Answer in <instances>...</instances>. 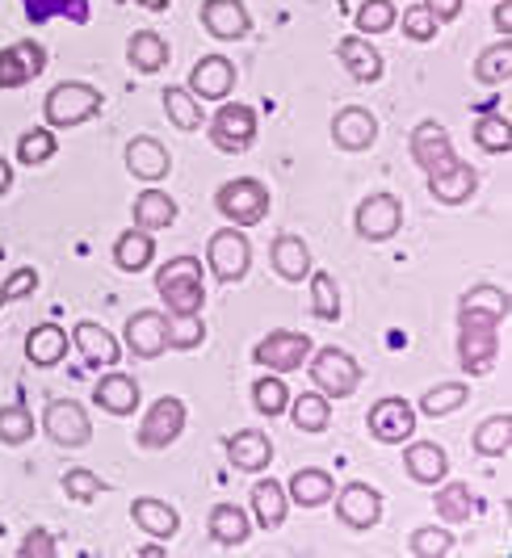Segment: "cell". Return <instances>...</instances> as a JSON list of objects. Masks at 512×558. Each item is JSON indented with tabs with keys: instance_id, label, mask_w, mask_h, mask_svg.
<instances>
[{
	"instance_id": "ee69618b",
	"label": "cell",
	"mask_w": 512,
	"mask_h": 558,
	"mask_svg": "<svg viewBox=\"0 0 512 558\" xmlns=\"http://www.w3.org/2000/svg\"><path fill=\"white\" fill-rule=\"evenodd\" d=\"M475 143H479L484 151H491V156H509V147H512L509 118H504V113L479 118V122H475Z\"/></svg>"
},
{
	"instance_id": "e0dca14e",
	"label": "cell",
	"mask_w": 512,
	"mask_h": 558,
	"mask_svg": "<svg viewBox=\"0 0 512 558\" xmlns=\"http://www.w3.org/2000/svg\"><path fill=\"white\" fill-rule=\"evenodd\" d=\"M126 349L135 357H143V362L160 357L169 349V315H160V311H135L126 319Z\"/></svg>"
},
{
	"instance_id": "4dcf8cb0",
	"label": "cell",
	"mask_w": 512,
	"mask_h": 558,
	"mask_svg": "<svg viewBox=\"0 0 512 558\" xmlns=\"http://www.w3.org/2000/svg\"><path fill=\"white\" fill-rule=\"evenodd\" d=\"M285 496L298 504V508H324V504L337 496V483H332L328 471L307 466V471H298V475L290 478V492Z\"/></svg>"
},
{
	"instance_id": "2e32d148",
	"label": "cell",
	"mask_w": 512,
	"mask_h": 558,
	"mask_svg": "<svg viewBox=\"0 0 512 558\" xmlns=\"http://www.w3.org/2000/svg\"><path fill=\"white\" fill-rule=\"evenodd\" d=\"M198 101H228L235 88V63L228 56H202L190 68V84H185Z\"/></svg>"
},
{
	"instance_id": "3957f363",
	"label": "cell",
	"mask_w": 512,
	"mask_h": 558,
	"mask_svg": "<svg viewBox=\"0 0 512 558\" xmlns=\"http://www.w3.org/2000/svg\"><path fill=\"white\" fill-rule=\"evenodd\" d=\"M156 290L164 299L172 319H194L206 307V286H202V260L198 256H176L169 265H160Z\"/></svg>"
},
{
	"instance_id": "277c9868",
	"label": "cell",
	"mask_w": 512,
	"mask_h": 558,
	"mask_svg": "<svg viewBox=\"0 0 512 558\" xmlns=\"http://www.w3.org/2000/svg\"><path fill=\"white\" fill-rule=\"evenodd\" d=\"M215 206L219 215L228 219L231 227H256L269 219V185L256 181V177H235V181H223L219 194H215Z\"/></svg>"
},
{
	"instance_id": "f6af8a7d",
	"label": "cell",
	"mask_w": 512,
	"mask_h": 558,
	"mask_svg": "<svg viewBox=\"0 0 512 558\" xmlns=\"http://www.w3.org/2000/svg\"><path fill=\"white\" fill-rule=\"evenodd\" d=\"M399 13L391 0H366L362 9H357V17H353V26H357V34H387V29H395Z\"/></svg>"
},
{
	"instance_id": "5bb4252c",
	"label": "cell",
	"mask_w": 512,
	"mask_h": 558,
	"mask_svg": "<svg viewBox=\"0 0 512 558\" xmlns=\"http://www.w3.org/2000/svg\"><path fill=\"white\" fill-rule=\"evenodd\" d=\"M353 227H357V235L370 240V244L391 240L399 227H403V206H399V197L395 194H370L362 206H357Z\"/></svg>"
},
{
	"instance_id": "cb8c5ba5",
	"label": "cell",
	"mask_w": 512,
	"mask_h": 558,
	"mask_svg": "<svg viewBox=\"0 0 512 558\" xmlns=\"http://www.w3.org/2000/svg\"><path fill=\"white\" fill-rule=\"evenodd\" d=\"M126 168H131V177H139V181H164L169 177V151H164V143L151 140V135H139V140L126 143Z\"/></svg>"
},
{
	"instance_id": "e575fe53",
	"label": "cell",
	"mask_w": 512,
	"mask_h": 558,
	"mask_svg": "<svg viewBox=\"0 0 512 558\" xmlns=\"http://www.w3.org/2000/svg\"><path fill=\"white\" fill-rule=\"evenodd\" d=\"M475 512H479V500H475V492H471L466 483H446V487L437 492V517H441V521L462 525V521H471Z\"/></svg>"
},
{
	"instance_id": "4316f807",
	"label": "cell",
	"mask_w": 512,
	"mask_h": 558,
	"mask_svg": "<svg viewBox=\"0 0 512 558\" xmlns=\"http://www.w3.org/2000/svg\"><path fill=\"white\" fill-rule=\"evenodd\" d=\"M269 260H273V274L285 281H303L312 274V248H307L298 235H278Z\"/></svg>"
},
{
	"instance_id": "836d02e7",
	"label": "cell",
	"mask_w": 512,
	"mask_h": 558,
	"mask_svg": "<svg viewBox=\"0 0 512 558\" xmlns=\"http://www.w3.org/2000/svg\"><path fill=\"white\" fill-rule=\"evenodd\" d=\"M176 219V202L164 190H143L135 197V227L139 231H164Z\"/></svg>"
},
{
	"instance_id": "f546056e",
	"label": "cell",
	"mask_w": 512,
	"mask_h": 558,
	"mask_svg": "<svg viewBox=\"0 0 512 558\" xmlns=\"http://www.w3.org/2000/svg\"><path fill=\"white\" fill-rule=\"evenodd\" d=\"M26 357L42 369H51L68 357V332L59 324H38L34 332L26 336Z\"/></svg>"
},
{
	"instance_id": "f35d334b",
	"label": "cell",
	"mask_w": 512,
	"mask_h": 558,
	"mask_svg": "<svg viewBox=\"0 0 512 558\" xmlns=\"http://www.w3.org/2000/svg\"><path fill=\"white\" fill-rule=\"evenodd\" d=\"M512 76V38L504 34V43L487 47L484 56L475 59V81L479 84H509Z\"/></svg>"
},
{
	"instance_id": "60d3db41",
	"label": "cell",
	"mask_w": 512,
	"mask_h": 558,
	"mask_svg": "<svg viewBox=\"0 0 512 558\" xmlns=\"http://www.w3.org/2000/svg\"><path fill=\"white\" fill-rule=\"evenodd\" d=\"M312 315L315 319H341V290H337V278L324 274V269H312Z\"/></svg>"
},
{
	"instance_id": "7dc6e473",
	"label": "cell",
	"mask_w": 512,
	"mask_h": 558,
	"mask_svg": "<svg viewBox=\"0 0 512 558\" xmlns=\"http://www.w3.org/2000/svg\"><path fill=\"white\" fill-rule=\"evenodd\" d=\"M56 156V131L51 126H34V131H26L22 140H17V160L22 165H47Z\"/></svg>"
},
{
	"instance_id": "83f0119b",
	"label": "cell",
	"mask_w": 512,
	"mask_h": 558,
	"mask_svg": "<svg viewBox=\"0 0 512 558\" xmlns=\"http://www.w3.org/2000/svg\"><path fill=\"white\" fill-rule=\"evenodd\" d=\"M131 517H135V525H139L143 533H151V537H160V542H169L172 533L181 530L176 508H172V504H164V500H156V496H143V500H135Z\"/></svg>"
},
{
	"instance_id": "c3c4849f",
	"label": "cell",
	"mask_w": 512,
	"mask_h": 558,
	"mask_svg": "<svg viewBox=\"0 0 512 558\" xmlns=\"http://www.w3.org/2000/svg\"><path fill=\"white\" fill-rule=\"evenodd\" d=\"M454 550V533L437 530V525H425V530L412 533V555L416 558H441Z\"/></svg>"
},
{
	"instance_id": "7bdbcfd3",
	"label": "cell",
	"mask_w": 512,
	"mask_h": 558,
	"mask_svg": "<svg viewBox=\"0 0 512 558\" xmlns=\"http://www.w3.org/2000/svg\"><path fill=\"white\" fill-rule=\"evenodd\" d=\"M29 437H34V416H29L26 403L17 399V403L0 408V441L4 446H26Z\"/></svg>"
},
{
	"instance_id": "d6a6232c",
	"label": "cell",
	"mask_w": 512,
	"mask_h": 558,
	"mask_svg": "<svg viewBox=\"0 0 512 558\" xmlns=\"http://www.w3.org/2000/svg\"><path fill=\"white\" fill-rule=\"evenodd\" d=\"M248 533H253V525H248L244 508H235V504H215L210 508V537L219 546H244Z\"/></svg>"
},
{
	"instance_id": "ba28073f",
	"label": "cell",
	"mask_w": 512,
	"mask_h": 558,
	"mask_svg": "<svg viewBox=\"0 0 512 558\" xmlns=\"http://www.w3.org/2000/svg\"><path fill=\"white\" fill-rule=\"evenodd\" d=\"M312 336L307 332H290V328H278V332H269L260 344H256L253 362L265 365L269 374H294V369H303V362L312 357Z\"/></svg>"
},
{
	"instance_id": "1f68e13d",
	"label": "cell",
	"mask_w": 512,
	"mask_h": 558,
	"mask_svg": "<svg viewBox=\"0 0 512 558\" xmlns=\"http://www.w3.org/2000/svg\"><path fill=\"white\" fill-rule=\"evenodd\" d=\"M126 59H131L135 72L151 76V72H160V68L169 63V43H164L156 29H139V34H131V43H126Z\"/></svg>"
},
{
	"instance_id": "5b68a950",
	"label": "cell",
	"mask_w": 512,
	"mask_h": 558,
	"mask_svg": "<svg viewBox=\"0 0 512 558\" xmlns=\"http://www.w3.org/2000/svg\"><path fill=\"white\" fill-rule=\"evenodd\" d=\"M47 126L51 131H68V126H81L93 113H101V93L85 81H63L47 93Z\"/></svg>"
},
{
	"instance_id": "9a60e30c",
	"label": "cell",
	"mask_w": 512,
	"mask_h": 558,
	"mask_svg": "<svg viewBox=\"0 0 512 558\" xmlns=\"http://www.w3.org/2000/svg\"><path fill=\"white\" fill-rule=\"evenodd\" d=\"M378 517H382V496L374 492L370 483H349L337 496V521H341L344 530L366 533L378 525Z\"/></svg>"
},
{
	"instance_id": "ffe728a7",
	"label": "cell",
	"mask_w": 512,
	"mask_h": 558,
	"mask_svg": "<svg viewBox=\"0 0 512 558\" xmlns=\"http://www.w3.org/2000/svg\"><path fill=\"white\" fill-rule=\"evenodd\" d=\"M202 26L210 29L215 38H244L248 29H253V17H248V9L240 4V0H206L202 4Z\"/></svg>"
},
{
	"instance_id": "9f6ffc18",
	"label": "cell",
	"mask_w": 512,
	"mask_h": 558,
	"mask_svg": "<svg viewBox=\"0 0 512 558\" xmlns=\"http://www.w3.org/2000/svg\"><path fill=\"white\" fill-rule=\"evenodd\" d=\"M491 17H496V29H500V34H512V0H500Z\"/></svg>"
},
{
	"instance_id": "52a82bcc",
	"label": "cell",
	"mask_w": 512,
	"mask_h": 558,
	"mask_svg": "<svg viewBox=\"0 0 512 558\" xmlns=\"http://www.w3.org/2000/svg\"><path fill=\"white\" fill-rule=\"evenodd\" d=\"M206 265H210V274L223 281V286L244 281L248 269H253V244H248V235H244L240 227L215 231L210 244H206Z\"/></svg>"
},
{
	"instance_id": "44dd1931",
	"label": "cell",
	"mask_w": 512,
	"mask_h": 558,
	"mask_svg": "<svg viewBox=\"0 0 512 558\" xmlns=\"http://www.w3.org/2000/svg\"><path fill=\"white\" fill-rule=\"evenodd\" d=\"M228 462L235 471L256 475V471H265V466L273 462V441H269L260 428H240L228 441Z\"/></svg>"
},
{
	"instance_id": "8d00e7d4",
	"label": "cell",
	"mask_w": 512,
	"mask_h": 558,
	"mask_svg": "<svg viewBox=\"0 0 512 558\" xmlns=\"http://www.w3.org/2000/svg\"><path fill=\"white\" fill-rule=\"evenodd\" d=\"M164 110H169V122L176 131H202V101L190 88L169 84L164 88Z\"/></svg>"
},
{
	"instance_id": "7a4b0ae2",
	"label": "cell",
	"mask_w": 512,
	"mask_h": 558,
	"mask_svg": "<svg viewBox=\"0 0 512 558\" xmlns=\"http://www.w3.org/2000/svg\"><path fill=\"white\" fill-rule=\"evenodd\" d=\"M407 151H412V160H416L420 172L428 177V194L437 197L441 206H462V202H471V194L479 190L475 168L466 165V160H458L454 143H450V131H446L441 122L425 118V122L412 131Z\"/></svg>"
},
{
	"instance_id": "f1b7e54d",
	"label": "cell",
	"mask_w": 512,
	"mask_h": 558,
	"mask_svg": "<svg viewBox=\"0 0 512 558\" xmlns=\"http://www.w3.org/2000/svg\"><path fill=\"white\" fill-rule=\"evenodd\" d=\"M151 256H156L151 231L131 227V231H122V235L114 240V265L122 269V274H143V269L151 265Z\"/></svg>"
},
{
	"instance_id": "7402d4cb",
	"label": "cell",
	"mask_w": 512,
	"mask_h": 558,
	"mask_svg": "<svg viewBox=\"0 0 512 558\" xmlns=\"http://www.w3.org/2000/svg\"><path fill=\"white\" fill-rule=\"evenodd\" d=\"M403 471L416 483H425V487H437L441 478L450 475V458L437 441H412L403 449Z\"/></svg>"
},
{
	"instance_id": "11a10c76",
	"label": "cell",
	"mask_w": 512,
	"mask_h": 558,
	"mask_svg": "<svg viewBox=\"0 0 512 558\" xmlns=\"http://www.w3.org/2000/svg\"><path fill=\"white\" fill-rule=\"evenodd\" d=\"M462 4L466 0H425V9L437 17V26H446V22H454L458 13H462Z\"/></svg>"
},
{
	"instance_id": "bcb514c9",
	"label": "cell",
	"mask_w": 512,
	"mask_h": 558,
	"mask_svg": "<svg viewBox=\"0 0 512 558\" xmlns=\"http://www.w3.org/2000/svg\"><path fill=\"white\" fill-rule=\"evenodd\" d=\"M253 403L256 412H265V416H282L285 403H290V391H285L282 374H269V378H256L253 383Z\"/></svg>"
},
{
	"instance_id": "30bf717a",
	"label": "cell",
	"mask_w": 512,
	"mask_h": 558,
	"mask_svg": "<svg viewBox=\"0 0 512 558\" xmlns=\"http://www.w3.org/2000/svg\"><path fill=\"white\" fill-rule=\"evenodd\" d=\"M181 433H185V403L164 395V399H156V403L147 408L135 441H139V449H169Z\"/></svg>"
},
{
	"instance_id": "ab89813d",
	"label": "cell",
	"mask_w": 512,
	"mask_h": 558,
	"mask_svg": "<svg viewBox=\"0 0 512 558\" xmlns=\"http://www.w3.org/2000/svg\"><path fill=\"white\" fill-rule=\"evenodd\" d=\"M512 446V416H491L475 428V453L484 458H504Z\"/></svg>"
},
{
	"instance_id": "6f0895ef",
	"label": "cell",
	"mask_w": 512,
	"mask_h": 558,
	"mask_svg": "<svg viewBox=\"0 0 512 558\" xmlns=\"http://www.w3.org/2000/svg\"><path fill=\"white\" fill-rule=\"evenodd\" d=\"M13 190V165L0 156V194H9Z\"/></svg>"
},
{
	"instance_id": "8992f818",
	"label": "cell",
	"mask_w": 512,
	"mask_h": 558,
	"mask_svg": "<svg viewBox=\"0 0 512 558\" xmlns=\"http://www.w3.org/2000/svg\"><path fill=\"white\" fill-rule=\"evenodd\" d=\"M307 369H312V383L319 395H337V399H349V395L362 387V365L353 362V353H344L337 344L328 349H312L307 357Z\"/></svg>"
},
{
	"instance_id": "4fadbf2b",
	"label": "cell",
	"mask_w": 512,
	"mask_h": 558,
	"mask_svg": "<svg viewBox=\"0 0 512 558\" xmlns=\"http://www.w3.org/2000/svg\"><path fill=\"white\" fill-rule=\"evenodd\" d=\"M42 72H47V47L34 43V38H22V43L0 51V93L38 81Z\"/></svg>"
},
{
	"instance_id": "9c48e42d",
	"label": "cell",
	"mask_w": 512,
	"mask_h": 558,
	"mask_svg": "<svg viewBox=\"0 0 512 558\" xmlns=\"http://www.w3.org/2000/svg\"><path fill=\"white\" fill-rule=\"evenodd\" d=\"M206 131H210V143L219 151H231V156L248 151L256 143V110L253 106H240V101H223Z\"/></svg>"
},
{
	"instance_id": "d6986e66",
	"label": "cell",
	"mask_w": 512,
	"mask_h": 558,
	"mask_svg": "<svg viewBox=\"0 0 512 558\" xmlns=\"http://www.w3.org/2000/svg\"><path fill=\"white\" fill-rule=\"evenodd\" d=\"M332 140H337V147H344V151H366V147H374V140H378V118H374L370 110H362V106H344V110L332 118Z\"/></svg>"
},
{
	"instance_id": "484cf974",
	"label": "cell",
	"mask_w": 512,
	"mask_h": 558,
	"mask_svg": "<svg viewBox=\"0 0 512 558\" xmlns=\"http://www.w3.org/2000/svg\"><path fill=\"white\" fill-rule=\"evenodd\" d=\"M285 512H290V496H285L282 483L273 478H260L253 487V517L260 530H282Z\"/></svg>"
},
{
	"instance_id": "681fc988",
	"label": "cell",
	"mask_w": 512,
	"mask_h": 558,
	"mask_svg": "<svg viewBox=\"0 0 512 558\" xmlns=\"http://www.w3.org/2000/svg\"><path fill=\"white\" fill-rule=\"evenodd\" d=\"M63 492H68L72 500L88 504V500H97V496L106 492V483L93 475V471H85V466H76V471H68V475H63Z\"/></svg>"
},
{
	"instance_id": "d590c367",
	"label": "cell",
	"mask_w": 512,
	"mask_h": 558,
	"mask_svg": "<svg viewBox=\"0 0 512 558\" xmlns=\"http://www.w3.org/2000/svg\"><path fill=\"white\" fill-rule=\"evenodd\" d=\"M22 9H26L29 26H42L51 17H68L76 26L88 22V0H22Z\"/></svg>"
},
{
	"instance_id": "f907efd6",
	"label": "cell",
	"mask_w": 512,
	"mask_h": 558,
	"mask_svg": "<svg viewBox=\"0 0 512 558\" xmlns=\"http://www.w3.org/2000/svg\"><path fill=\"white\" fill-rule=\"evenodd\" d=\"M34 290H38V269H29V265L13 269V274L4 278V286H0V307H9V303H17V299H26V294H34Z\"/></svg>"
},
{
	"instance_id": "8fae6325",
	"label": "cell",
	"mask_w": 512,
	"mask_h": 558,
	"mask_svg": "<svg viewBox=\"0 0 512 558\" xmlns=\"http://www.w3.org/2000/svg\"><path fill=\"white\" fill-rule=\"evenodd\" d=\"M370 437L374 441H382V446H403L412 433H416V408L407 403V399H399V395H387V399H378L370 408Z\"/></svg>"
},
{
	"instance_id": "7c38bea8",
	"label": "cell",
	"mask_w": 512,
	"mask_h": 558,
	"mask_svg": "<svg viewBox=\"0 0 512 558\" xmlns=\"http://www.w3.org/2000/svg\"><path fill=\"white\" fill-rule=\"evenodd\" d=\"M42 428H47V437L63 449H81V446H88V437H93L88 412L76 399H51V403H47V416H42Z\"/></svg>"
},
{
	"instance_id": "b9f144b4",
	"label": "cell",
	"mask_w": 512,
	"mask_h": 558,
	"mask_svg": "<svg viewBox=\"0 0 512 558\" xmlns=\"http://www.w3.org/2000/svg\"><path fill=\"white\" fill-rule=\"evenodd\" d=\"M466 395H471L466 383H441V387H432V391L420 395V412L432 420L450 416V412H458V408L466 403Z\"/></svg>"
},
{
	"instance_id": "6da1fadb",
	"label": "cell",
	"mask_w": 512,
	"mask_h": 558,
	"mask_svg": "<svg viewBox=\"0 0 512 558\" xmlns=\"http://www.w3.org/2000/svg\"><path fill=\"white\" fill-rule=\"evenodd\" d=\"M509 319V294L496 286H475L458 307V365L466 374H487L500 357V324Z\"/></svg>"
},
{
	"instance_id": "d4e9b609",
	"label": "cell",
	"mask_w": 512,
	"mask_h": 558,
	"mask_svg": "<svg viewBox=\"0 0 512 558\" xmlns=\"http://www.w3.org/2000/svg\"><path fill=\"white\" fill-rule=\"evenodd\" d=\"M93 399H97V408H101V412H110V416H131V412L143 403L139 383H135L131 374H118V369L97 383Z\"/></svg>"
},
{
	"instance_id": "74e56055",
	"label": "cell",
	"mask_w": 512,
	"mask_h": 558,
	"mask_svg": "<svg viewBox=\"0 0 512 558\" xmlns=\"http://www.w3.org/2000/svg\"><path fill=\"white\" fill-rule=\"evenodd\" d=\"M290 408V416H294V428H303V433H324L328 428V420H332V403H328V395H298L294 403H285Z\"/></svg>"
},
{
	"instance_id": "db71d44e",
	"label": "cell",
	"mask_w": 512,
	"mask_h": 558,
	"mask_svg": "<svg viewBox=\"0 0 512 558\" xmlns=\"http://www.w3.org/2000/svg\"><path fill=\"white\" fill-rule=\"evenodd\" d=\"M17 550H22V558H56L59 542L51 537V530H29Z\"/></svg>"
},
{
	"instance_id": "ac0fdd59",
	"label": "cell",
	"mask_w": 512,
	"mask_h": 558,
	"mask_svg": "<svg viewBox=\"0 0 512 558\" xmlns=\"http://www.w3.org/2000/svg\"><path fill=\"white\" fill-rule=\"evenodd\" d=\"M76 349H81V357H85L93 369H114L118 357H122V344H118V336L110 328H101V324H93V319H81L76 324Z\"/></svg>"
},
{
	"instance_id": "603a6c76",
	"label": "cell",
	"mask_w": 512,
	"mask_h": 558,
	"mask_svg": "<svg viewBox=\"0 0 512 558\" xmlns=\"http://www.w3.org/2000/svg\"><path fill=\"white\" fill-rule=\"evenodd\" d=\"M337 59H341L344 72H349L353 81L374 84L378 76H382V56L374 51L366 34H349V38H341V43H337Z\"/></svg>"
},
{
	"instance_id": "f5cc1de1",
	"label": "cell",
	"mask_w": 512,
	"mask_h": 558,
	"mask_svg": "<svg viewBox=\"0 0 512 558\" xmlns=\"http://www.w3.org/2000/svg\"><path fill=\"white\" fill-rule=\"evenodd\" d=\"M202 340H206V328H202V319H172L169 315V349H198Z\"/></svg>"
},
{
	"instance_id": "816d5d0a",
	"label": "cell",
	"mask_w": 512,
	"mask_h": 558,
	"mask_svg": "<svg viewBox=\"0 0 512 558\" xmlns=\"http://www.w3.org/2000/svg\"><path fill=\"white\" fill-rule=\"evenodd\" d=\"M437 17L428 13L425 4H416V9H403V34L412 38V43H432L437 38Z\"/></svg>"
}]
</instances>
